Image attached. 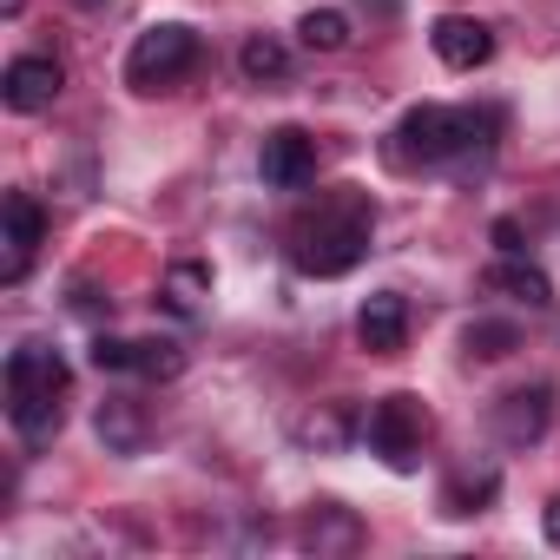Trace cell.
Segmentation results:
<instances>
[{"instance_id":"277c9868","label":"cell","mask_w":560,"mask_h":560,"mask_svg":"<svg viewBox=\"0 0 560 560\" xmlns=\"http://www.w3.org/2000/svg\"><path fill=\"white\" fill-rule=\"evenodd\" d=\"M191 60H198V34H191L185 21H159V27H145V34L132 40V54H126V86H132V93H159V86H172L178 73H191Z\"/></svg>"},{"instance_id":"9c48e42d","label":"cell","mask_w":560,"mask_h":560,"mask_svg":"<svg viewBox=\"0 0 560 560\" xmlns=\"http://www.w3.org/2000/svg\"><path fill=\"white\" fill-rule=\"evenodd\" d=\"M429 47H435V60H442V67L475 73V67H488L494 34H488L481 21H468V14H442V21H435V34H429Z\"/></svg>"},{"instance_id":"8fae6325","label":"cell","mask_w":560,"mask_h":560,"mask_svg":"<svg viewBox=\"0 0 560 560\" xmlns=\"http://www.w3.org/2000/svg\"><path fill=\"white\" fill-rule=\"evenodd\" d=\"M40 231H47L40 205L27 191H8V264H0V284H21V277H27V257H34Z\"/></svg>"},{"instance_id":"52a82bcc","label":"cell","mask_w":560,"mask_h":560,"mask_svg":"<svg viewBox=\"0 0 560 560\" xmlns=\"http://www.w3.org/2000/svg\"><path fill=\"white\" fill-rule=\"evenodd\" d=\"M60 60H47V54H21L8 73H0V100H8L14 113H47L54 100H60Z\"/></svg>"},{"instance_id":"603a6c76","label":"cell","mask_w":560,"mask_h":560,"mask_svg":"<svg viewBox=\"0 0 560 560\" xmlns=\"http://www.w3.org/2000/svg\"><path fill=\"white\" fill-rule=\"evenodd\" d=\"M494 244H501L508 257H521V250H527V244H521V224H514V218H501V224H494Z\"/></svg>"},{"instance_id":"2e32d148","label":"cell","mask_w":560,"mask_h":560,"mask_svg":"<svg viewBox=\"0 0 560 560\" xmlns=\"http://www.w3.org/2000/svg\"><path fill=\"white\" fill-rule=\"evenodd\" d=\"M298 34H304L311 54H343V47H350V14H337V8H311Z\"/></svg>"},{"instance_id":"ba28073f","label":"cell","mask_w":560,"mask_h":560,"mask_svg":"<svg viewBox=\"0 0 560 560\" xmlns=\"http://www.w3.org/2000/svg\"><path fill=\"white\" fill-rule=\"evenodd\" d=\"M264 185H277V191H298V185H311L317 178V139L311 132H298V126H284V132H270L264 139Z\"/></svg>"},{"instance_id":"5bb4252c","label":"cell","mask_w":560,"mask_h":560,"mask_svg":"<svg viewBox=\"0 0 560 560\" xmlns=\"http://www.w3.org/2000/svg\"><path fill=\"white\" fill-rule=\"evenodd\" d=\"M100 442L113 455H139L145 448V422H139V402L132 396H106L100 402Z\"/></svg>"},{"instance_id":"ffe728a7","label":"cell","mask_w":560,"mask_h":560,"mask_svg":"<svg viewBox=\"0 0 560 560\" xmlns=\"http://www.w3.org/2000/svg\"><path fill=\"white\" fill-rule=\"evenodd\" d=\"M132 357H139V343H126V337H93V370H132Z\"/></svg>"},{"instance_id":"e0dca14e","label":"cell","mask_w":560,"mask_h":560,"mask_svg":"<svg viewBox=\"0 0 560 560\" xmlns=\"http://www.w3.org/2000/svg\"><path fill=\"white\" fill-rule=\"evenodd\" d=\"M357 534H363V527H357L343 508H330V501H324V508L311 514V527H304V540H311L317 553H324V547H357Z\"/></svg>"},{"instance_id":"9a60e30c","label":"cell","mask_w":560,"mask_h":560,"mask_svg":"<svg viewBox=\"0 0 560 560\" xmlns=\"http://www.w3.org/2000/svg\"><path fill=\"white\" fill-rule=\"evenodd\" d=\"M237 67H244V80L277 86V80L291 73V54H284V40H277V34H250V40L237 47Z\"/></svg>"},{"instance_id":"44dd1931","label":"cell","mask_w":560,"mask_h":560,"mask_svg":"<svg viewBox=\"0 0 560 560\" xmlns=\"http://www.w3.org/2000/svg\"><path fill=\"white\" fill-rule=\"evenodd\" d=\"M494 494V475H475V481H455L448 488V514H475L481 501Z\"/></svg>"},{"instance_id":"d6986e66","label":"cell","mask_w":560,"mask_h":560,"mask_svg":"<svg viewBox=\"0 0 560 560\" xmlns=\"http://www.w3.org/2000/svg\"><path fill=\"white\" fill-rule=\"evenodd\" d=\"M514 350V330L508 324H475L468 330V357H508Z\"/></svg>"},{"instance_id":"7402d4cb","label":"cell","mask_w":560,"mask_h":560,"mask_svg":"<svg viewBox=\"0 0 560 560\" xmlns=\"http://www.w3.org/2000/svg\"><path fill=\"white\" fill-rule=\"evenodd\" d=\"M304 442H324V448H337V442H343V416H311V422H304Z\"/></svg>"},{"instance_id":"6da1fadb","label":"cell","mask_w":560,"mask_h":560,"mask_svg":"<svg viewBox=\"0 0 560 560\" xmlns=\"http://www.w3.org/2000/svg\"><path fill=\"white\" fill-rule=\"evenodd\" d=\"M370 231H376L370 198H330V205H317V211L291 231V264H298L304 277H343V270H357V257L370 250Z\"/></svg>"},{"instance_id":"7a4b0ae2","label":"cell","mask_w":560,"mask_h":560,"mask_svg":"<svg viewBox=\"0 0 560 560\" xmlns=\"http://www.w3.org/2000/svg\"><path fill=\"white\" fill-rule=\"evenodd\" d=\"M60 396H67V363L47 343H21L8 357V416L27 448H47L60 435Z\"/></svg>"},{"instance_id":"3957f363","label":"cell","mask_w":560,"mask_h":560,"mask_svg":"<svg viewBox=\"0 0 560 560\" xmlns=\"http://www.w3.org/2000/svg\"><path fill=\"white\" fill-rule=\"evenodd\" d=\"M494 132V113H455V106H416L402 113L396 126V165L422 159V165H442V159H462V152H481Z\"/></svg>"},{"instance_id":"d4e9b609","label":"cell","mask_w":560,"mask_h":560,"mask_svg":"<svg viewBox=\"0 0 560 560\" xmlns=\"http://www.w3.org/2000/svg\"><path fill=\"white\" fill-rule=\"evenodd\" d=\"M80 8H86V14H100V8H113V0H80Z\"/></svg>"},{"instance_id":"cb8c5ba5","label":"cell","mask_w":560,"mask_h":560,"mask_svg":"<svg viewBox=\"0 0 560 560\" xmlns=\"http://www.w3.org/2000/svg\"><path fill=\"white\" fill-rule=\"evenodd\" d=\"M547 540H553V547H560V494H553V501H547Z\"/></svg>"},{"instance_id":"8992f818","label":"cell","mask_w":560,"mask_h":560,"mask_svg":"<svg viewBox=\"0 0 560 560\" xmlns=\"http://www.w3.org/2000/svg\"><path fill=\"white\" fill-rule=\"evenodd\" d=\"M547 422H553V389H547V383L508 389V396L494 402V435H501L508 448H527V442H540V435H547Z\"/></svg>"},{"instance_id":"30bf717a","label":"cell","mask_w":560,"mask_h":560,"mask_svg":"<svg viewBox=\"0 0 560 560\" xmlns=\"http://www.w3.org/2000/svg\"><path fill=\"white\" fill-rule=\"evenodd\" d=\"M357 337H363L370 357H396V350L409 343V304H402L396 291H376V298L357 311Z\"/></svg>"},{"instance_id":"5b68a950","label":"cell","mask_w":560,"mask_h":560,"mask_svg":"<svg viewBox=\"0 0 560 560\" xmlns=\"http://www.w3.org/2000/svg\"><path fill=\"white\" fill-rule=\"evenodd\" d=\"M422 435H429V416H422L416 396H383V402L370 409V448H376L389 468H416Z\"/></svg>"},{"instance_id":"484cf974","label":"cell","mask_w":560,"mask_h":560,"mask_svg":"<svg viewBox=\"0 0 560 560\" xmlns=\"http://www.w3.org/2000/svg\"><path fill=\"white\" fill-rule=\"evenodd\" d=\"M0 14H21V0H0Z\"/></svg>"},{"instance_id":"4fadbf2b","label":"cell","mask_w":560,"mask_h":560,"mask_svg":"<svg viewBox=\"0 0 560 560\" xmlns=\"http://www.w3.org/2000/svg\"><path fill=\"white\" fill-rule=\"evenodd\" d=\"M205 298H211V270H205V264H191V257H185V264H172V270H165L159 304H165L172 317H198V311H205Z\"/></svg>"},{"instance_id":"7c38bea8","label":"cell","mask_w":560,"mask_h":560,"mask_svg":"<svg viewBox=\"0 0 560 560\" xmlns=\"http://www.w3.org/2000/svg\"><path fill=\"white\" fill-rule=\"evenodd\" d=\"M488 291H501L508 304H527V311H547V304H553L547 270H540V264H521V257H508V264L488 270Z\"/></svg>"},{"instance_id":"ac0fdd59","label":"cell","mask_w":560,"mask_h":560,"mask_svg":"<svg viewBox=\"0 0 560 560\" xmlns=\"http://www.w3.org/2000/svg\"><path fill=\"white\" fill-rule=\"evenodd\" d=\"M132 370H139V376H152V383H172V376L185 370V350H178L172 337H145V343H139V357H132Z\"/></svg>"}]
</instances>
